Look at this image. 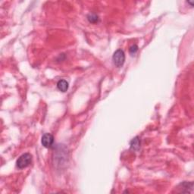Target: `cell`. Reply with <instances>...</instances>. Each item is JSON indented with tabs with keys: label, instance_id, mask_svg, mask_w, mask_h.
<instances>
[{
	"label": "cell",
	"instance_id": "ba28073f",
	"mask_svg": "<svg viewBox=\"0 0 194 194\" xmlns=\"http://www.w3.org/2000/svg\"><path fill=\"white\" fill-rule=\"evenodd\" d=\"M137 50H138V47L137 45L132 46V47H130V49H129L130 54H135L137 52Z\"/></svg>",
	"mask_w": 194,
	"mask_h": 194
},
{
	"label": "cell",
	"instance_id": "6da1fadb",
	"mask_svg": "<svg viewBox=\"0 0 194 194\" xmlns=\"http://www.w3.org/2000/svg\"><path fill=\"white\" fill-rule=\"evenodd\" d=\"M32 161V155L30 153H24L18 158L16 161V165L18 168L23 169L30 165Z\"/></svg>",
	"mask_w": 194,
	"mask_h": 194
},
{
	"label": "cell",
	"instance_id": "5b68a950",
	"mask_svg": "<svg viewBox=\"0 0 194 194\" xmlns=\"http://www.w3.org/2000/svg\"><path fill=\"white\" fill-rule=\"evenodd\" d=\"M57 87L61 92H66L68 89V83L65 80H61L57 84Z\"/></svg>",
	"mask_w": 194,
	"mask_h": 194
},
{
	"label": "cell",
	"instance_id": "3957f363",
	"mask_svg": "<svg viewBox=\"0 0 194 194\" xmlns=\"http://www.w3.org/2000/svg\"><path fill=\"white\" fill-rule=\"evenodd\" d=\"M42 145L46 148H50L54 144V137L50 133H45L41 139Z\"/></svg>",
	"mask_w": 194,
	"mask_h": 194
},
{
	"label": "cell",
	"instance_id": "7a4b0ae2",
	"mask_svg": "<svg viewBox=\"0 0 194 194\" xmlns=\"http://www.w3.org/2000/svg\"><path fill=\"white\" fill-rule=\"evenodd\" d=\"M113 63L116 67L120 68L124 64V61H125V55H124V51L121 49H118L114 53L113 57H112Z\"/></svg>",
	"mask_w": 194,
	"mask_h": 194
},
{
	"label": "cell",
	"instance_id": "8992f818",
	"mask_svg": "<svg viewBox=\"0 0 194 194\" xmlns=\"http://www.w3.org/2000/svg\"><path fill=\"white\" fill-rule=\"evenodd\" d=\"M140 140L139 137H137L133 138L130 142V148L133 150H137L140 149Z\"/></svg>",
	"mask_w": 194,
	"mask_h": 194
},
{
	"label": "cell",
	"instance_id": "52a82bcc",
	"mask_svg": "<svg viewBox=\"0 0 194 194\" xmlns=\"http://www.w3.org/2000/svg\"><path fill=\"white\" fill-rule=\"evenodd\" d=\"M88 20L91 23H96L98 21V16H96V15H90L88 16Z\"/></svg>",
	"mask_w": 194,
	"mask_h": 194
},
{
	"label": "cell",
	"instance_id": "277c9868",
	"mask_svg": "<svg viewBox=\"0 0 194 194\" xmlns=\"http://www.w3.org/2000/svg\"><path fill=\"white\" fill-rule=\"evenodd\" d=\"M181 186V192L182 193H190L191 190H193V184L192 182L189 183V182H184L183 184H180Z\"/></svg>",
	"mask_w": 194,
	"mask_h": 194
}]
</instances>
